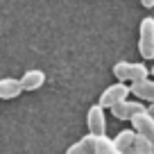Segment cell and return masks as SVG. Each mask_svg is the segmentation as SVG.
Returning a JSON list of instances; mask_svg holds the SVG:
<instances>
[{"instance_id":"1","label":"cell","mask_w":154,"mask_h":154,"mask_svg":"<svg viewBox=\"0 0 154 154\" xmlns=\"http://www.w3.org/2000/svg\"><path fill=\"white\" fill-rule=\"evenodd\" d=\"M149 75V68L145 63H131V61H118L113 63V77L118 82H138Z\"/></svg>"},{"instance_id":"7","label":"cell","mask_w":154,"mask_h":154,"mask_svg":"<svg viewBox=\"0 0 154 154\" xmlns=\"http://www.w3.org/2000/svg\"><path fill=\"white\" fill-rule=\"evenodd\" d=\"M20 84H23V91H27V93L38 91V88L45 84V72H43V70H38V68L25 70L23 77H20Z\"/></svg>"},{"instance_id":"3","label":"cell","mask_w":154,"mask_h":154,"mask_svg":"<svg viewBox=\"0 0 154 154\" xmlns=\"http://www.w3.org/2000/svg\"><path fill=\"white\" fill-rule=\"evenodd\" d=\"M129 86H127L125 82H118V84H111V86H106L104 91H102L100 100H97V104H102L104 109H111L113 104H118V102L127 100V95H129Z\"/></svg>"},{"instance_id":"19","label":"cell","mask_w":154,"mask_h":154,"mask_svg":"<svg viewBox=\"0 0 154 154\" xmlns=\"http://www.w3.org/2000/svg\"><path fill=\"white\" fill-rule=\"evenodd\" d=\"M95 154H97V152H95Z\"/></svg>"},{"instance_id":"14","label":"cell","mask_w":154,"mask_h":154,"mask_svg":"<svg viewBox=\"0 0 154 154\" xmlns=\"http://www.w3.org/2000/svg\"><path fill=\"white\" fill-rule=\"evenodd\" d=\"M140 5H143L145 9H152V7H154V0H140Z\"/></svg>"},{"instance_id":"16","label":"cell","mask_w":154,"mask_h":154,"mask_svg":"<svg viewBox=\"0 0 154 154\" xmlns=\"http://www.w3.org/2000/svg\"><path fill=\"white\" fill-rule=\"evenodd\" d=\"M109 154H125V152H120V149L116 147V149H111V152H109Z\"/></svg>"},{"instance_id":"17","label":"cell","mask_w":154,"mask_h":154,"mask_svg":"<svg viewBox=\"0 0 154 154\" xmlns=\"http://www.w3.org/2000/svg\"><path fill=\"white\" fill-rule=\"evenodd\" d=\"M149 75H154V66H152V70H149Z\"/></svg>"},{"instance_id":"2","label":"cell","mask_w":154,"mask_h":154,"mask_svg":"<svg viewBox=\"0 0 154 154\" xmlns=\"http://www.w3.org/2000/svg\"><path fill=\"white\" fill-rule=\"evenodd\" d=\"M138 52L143 59H154V18L145 16L140 18V27H138Z\"/></svg>"},{"instance_id":"18","label":"cell","mask_w":154,"mask_h":154,"mask_svg":"<svg viewBox=\"0 0 154 154\" xmlns=\"http://www.w3.org/2000/svg\"><path fill=\"white\" fill-rule=\"evenodd\" d=\"M152 154H154V143H152Z\"/></svg>"},{"instance_id":"11","label":"cell","mask_w":154,"mask_h":154,"mask_svg":"<svg viewBox=\"0 0 154 154\" xmlns=\"http://www.w3.org/2000/svg\"><path fill=\"white\" fill-rule=\"evenodd\" d=\"M134 140H136V131L134 129H122L116 134L113 138V145L120 152H129V149H134Z\"/></svg>"},{"instance_id":"10","label":"cell","mask_w":154,"mask_h":154,"mask_svg":"<svg viewBox=\"0 0 154 154\" xmlns=\"http://www.w3.org/2000/svg\"><path fill=\"white\" fill-rule=\"evenodd\" d=\"M66 154H95V134L88 131L82 140L72 143L70 147L66 149Z\"/></svg>"},{"instance_id":"15","label":"cell","mask_w":154,"mask_h":154,"mask_svg":"<svg viewBox=\"0 0 154 154\" xmlns=\"http://www.w3.org/2000/svg\"><path fill=\"white\" fill-rule=\"evenodd\" d=\"M147 113H149V116H154V102H149V106H147Z\"/></svg>"},{"instance_id":"4","label":"cell","mask_w":154,"mask_h":154,"mask_svg":"<svg viewBox=\"0 0 154 154\" xmlns=\"http://www.w3.org/2000/svg\"><path fill=\"white\" fill-rule=\"evenodd\" d=\"M86 125L88 131L95 136H104L106 134V118H104V106L102 104H93L86 113Z\"/></svg>"},{"instance_id":"6","label":"cell","mask_w":154,"mask_h":154,"mask_svg":"<svg viewBox=\"0 0 154 154\" xmlns=\"http://www.w3.org/2000/svg\"><path fill=\"white\" fill-rule=\"evenodd\" d=\"M129 122H131V127H134L136 134L145 136V138H149L154 143V116H149L147 111H143V113L134 116Z\"/></svg>"},{"instance_id":"9","label":"cell","mask_w":154,"mask_h":154,"mask_svg":"<svg viewBox=\"0 0 154 154\" xmlns=\"http://www.w3.org/2000/svg\"><path fill=\"white\" fill-rule=\"evenodd\" d=\"M20 93H23L20 79H14V77H2L0 79V100H14Z\"/></svg>"},{"instance_id":"5","label":"cell","mask_w":154,"mask_h":154,"mask_svg":"<svg viewBox=\"0 0 154 154\" xmlns=\"http://www.w3.org/2000/svg\"><path fill=\"white\" fill-rule=\"evenodd\" d=\"M143 111H147V106H145L143 102H129V100H122V102L111 106V113H113L118 120H131L134 116L143 113Z\"/></svg>"},{"instance_id":"13","label":"cell","mask_w":154,"mask_h":154,"mask_svg":"<svg viewBox=\"0 0 154 154\" xmlns=\"http://www.w3.org/2000/svg\"><path fill=\"white\" fill-rule=\"evenodd\" d=\"M134 154H152V140L145 138V136L136 134L134 140Z\"/></svg>"},{"instance_id":"12","label":"cell","mask_w":154,"mask_h":154,"mask_svg":"<svg viewBox=\"0 0 154 154\" xmlns=\"http://www.w3.org/2000/svg\"><path fill=\"white\" fill-rule=\"evenodd\" d=\"M111 149H116L113 145V138H109V136H95V152L97 154H109Z\"/></svg>"},{"instance_id":"8","label":"cell","mask_w":154,"mask_h":154,"mask_svg":"<svg viewBox=\"0 0 154 154\" xmlns=\"http://www.w3.org/2000/svg\"><path fill=\"white\" fill-rule=\"evenodd\" d=\"M129 91H131V95H136L143 102H154V79L145 77V79H138V82H131Z\"/></svg>"}]
</instances>
